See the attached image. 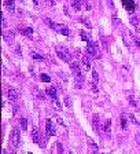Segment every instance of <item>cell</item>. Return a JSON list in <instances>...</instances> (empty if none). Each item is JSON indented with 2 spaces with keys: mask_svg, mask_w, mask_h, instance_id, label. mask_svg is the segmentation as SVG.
Returning <instances> with one entry per match:
<instances>
[{
  "mask_svg": "<svg viewBox=\"0 0 140 154\" xmlns=\"http://www.w3.org/2000/svg\"><path fill=\"white\" fill-rule=\"evenodd\" d=\"M33 3H34V4L37 6V4H39V0H33Z\"/></svg>",
  "mask_w": 140,
  "mask_h": 154,
  "instance_id": "43",
  "label": "cell"
},
{
  "mask_svg": "<svg viewBox=\"0 0 140 154\" xmlns=\"http://www.w3.org/2000/svg\"><path fill=\"white\" fill-rule=\"evenodd\" d=\"M83 69L85 70V72L91 70V62H89V59H88L87 56H84V58H83Z\"/></svg>",
  "mask_w": 140,
  "mask_h": 154,
  "instance_id": "17",
  "label": "cell"
},
{
  "mask_svg": "<svg viewBox=\"0 0 140 154\" xmlns=\"http://www.w3.org/2000/svg\"><path fill=\"white\" fill-rule=\"evenodd\" d=\"M7 95H8V99L11 100V102H15L18 99V91H17L15 88H10Z\"/></svg>",
  "mask_w": 140,
  "mask_h": 154,
  "instance_id": "10",
  "label": "cell"
},
{
  "mask_svg": "<svg viewBox=\"0 0 140 154\" xmlns=\"http://www.w3.org/2000/svg\"><path fill=\"white\" fill-rule=\"evenodd\" d=\"M13 154H17V153H15V151H13Z\"/></svg>",
  "mask_w": 140,
  "mask_h": 154,
  "instance_id": "46",
  "label": "cell"
},
{
  "mask_svg": "<svg viewBox=\"0 0 140 154\" xmlns=\"http://www.w3.org/2000/svg\"><path fill=\"white\" fill-rule=\"evenodd\" d=\"M58 76L61 77V78H62V80H63V81H65V83L67 81V76H66V74H65L63 72H58Z\"/></svg>",
  "mask_w": 140,
  "mask_h": 154,
  "instance_id": "33",
  "label": "cell"
},
{
  "mask_svg": "<svg viewBox=\"0 0 140 154\" xmlns=\"http://www.w3.org/2000/svg\"><path fill=\"white\" fill-rule=\"evenodd\" d=\"M131 23H132L135 28H139V18H137L136 15L131 17Z\"/></svg>",
  "mask_w": 140,
  "mask_h": 154,
  "instance_id": "25",
  "label": "cell"
},
{
  "mask_svg": "<svg viewBox=\"0 0 140 154\" xmlns=\"http://www.w3.org/2000/svg\"><path fill=\"white\" fill-rule=\"evenodd\" d=\"M92 125H93V129L96 131V133H98V132L100 133V123H99V116H98V114H93V117H92Z\"/></svg>",
  "mask_w": 140,
  "mask_h": 154,
  "instance_id": "8",
  "label": "cell"
},
{
  "mask_svg": "<svg viewBox=\"0 0 140 154\" xmlns=\"http://www.w3.org/2000/svg\"><path fill=\"white\" fill-rule=\"evenodd\" d=\"M3 154H7V153H6V150H3Z\"/></svg>",
  "mask_w": 140,
  "mask_h": 154,
  "instance_id": "44",
  "label": "cell"
},
{
  "mask_svg": "<svg viewBox=\"0 0 140 154\" xmlns=\"http://www.w3.org/2000/svg\"><path fill=\"white\" fill-rule=\"evenodd\" d=\"M46 3L50 6H55V0H46Z\"/></svg>",
  "mask_w": 140,
  "mask_h": 154,
  "instance_id": "40",
  "label": "cell"
},
{
  "mask_svg": "<svg viewBox=\"0 0 140 154\" xmlns=\"http://www.w3.org/2000/svg\"><path fill=\"white\" fill-rule=\"evenodd\" d=\"M19 31H21V33L23 36H28V37H30L33 35V29L32 28H19Z\"/></svg>",
  "mask_w": 140,
  "mask_h": 154,
  "instance_id": "16",
  "label": "cell"
},
{
  "mask_svg": "<svg viewBox=\"0 0 140 154\" xmlns=\"http://www.w3.org/2000/svg\"><path fill=\"white\" fill-rule=\"evenodd\" d=\"M102 41H103V46H104V48H106V50H109V46H107V43H106V38L102 37Z\"/></svg>",
  "mask_w": 140,
  "mask_h": 154,
  "instance_id": "39",
  "label": "cell"
},
{
  "mask_svg": "<svg viewBox=\"0 0 140 154\" xmlns=\"http://www.w3.org/2000/svg\"><path fill=\"white\" fill-rule=\"evenodd\" d=\"M91 88H92V92H93V94H98V87H96V83H93V81H92V84H91Z\"/></svg>",
  "mask_w": 140,
  "mask_h": 154,
  "instance_id": "35",
  "label": "cell"
},
{
  "mask_svg": "<svg viewBox=\"0 0 140 154\" xmlns=\"http://www.w3.org/2000/svg\"><path fill=\"white\" fill-rule=\"evenodd\" d=\"M56 149H58V154H63V147H62V143L61 142L56 143Z\"/></svg>",
  "mask_w": 140,
  "mask_h": 154,
  "instance_id": "32",
  "label": "cell"
},
{
  "mask_svg": "<svg viewBox=\"0 0 140 154\" xmlns=\"http://www.w3.org/2000/svg\"><path fill=\"white\" fill-rule=\"evenodd\" d=\"M135 139H136V143H137V146L140 147V132H137V133L135 135Z\"/></svg>",
  "mask_w": 140,
  "mask_h": 154,
  "instance_id": "37",
  "label": "cell"
},
{
  "mask_svg": "<svg viewBox=\"0 0 140 154\" xmlns=\"http://www.w3.org/2000/svg\"><path fill=\"white\" fill-rule=\"evenodd\" d=\"M56 55L62 59V61H65V62H71V55H70V52H69V50L67 48H65V47H62V46H56Z\"/></svg>",
  "mask_w": 140,
  "mask_h": 154,
  "instance_id": "2",
  "label": "cell"
},
{
  "mask_svg": "<svg viewBox=\"0 0 140 154\" xmlns=\"http://www.w3.org/2000/svg\"><path fill=\"white\" fill-rule=\"evenodd\" d=\"M19 142H21V138H19L18 129H13V132L10 133V143L14 147H18L19 146Z\"/></svg>",
  "mask_w": 140,
  "mask_h": 154,
  "instance_id": "5",
  "label": "cell"
},
{
  "mask_svg": "<svg viewBox=\"0 0 140 154\" xmlns=\"http://www.w3.org/2000/svg\"><path fill=\"white\" fill-rule=\"evenodd\" d=\"M69 154H73V153H71V151H69Z\"/></svg>",
  "mask_w": 140,
  "mask_h": 154,
  "instance_id": "47",
  "label": "cell"
},
{
  "mask_svg": "<svg viewBox=\"0 0 140 154\" xmlns=\"http://www.w3.org/2000/svg\"><path fill=\"white\" fill-rule=\"evenodd\" d=\"M40 80H41L43 83H50V81H51V77L48 76V74H46V73H41V74H40Z\"/></svg>",
  "mask_w": 140,
  "mask_h": 154,
  "instance_id": "20",
  "label": "cell"
},
{
  "mask_svg": "<svg viewBox=\"0 0 140 154\" xmlns=\"http://www.w3.org/2000/svg\"><path fill=\"white\" fill-rule=\"evenodd\" d=\"M32 58H33V59H36V61H43V59H44V56H43V55H40V54H37V52H32Z\"/></svg>",
  "mask_w": 140,
  "mask_h": 154,
  "instance_id": "28",
  "label": "cell"
},
{
  "mask_svg": "<svg viewBox=\"0 0 140 154\" xmlns=\"http://www.w3.org/2000/svg\"><path fill=\"white\" fill-rule=\"evenodd\" d=\"M21 128H22L23 131L28 129V120L26 118H21Z\"/></svg>",
  "mask_w": 140,
  "mask_h": 154,
  "instance_id": "29",
  "label": "cell"
},
{
  "mask_svg": "<svg viewBox=\"0 0 140 154\" xmlns=\"http://www.w3.org/2000/svg\"><path fill=\"white\" fill-rule=\"evenodd\" d=\"M4 6L7 7L10 14H14V13H15V4H14V0H6V1H4Z\"/></svg>",
  "mask_w": 140,
  "mask_h": 154,
  "instance_id": "11",
  "label": "cell"
},
{
  "mask_svg": "<svg viewBox=\"0 0 140 154\" xmlns=\"http://www.w3.org/2000/svg\"><path fill=\"white\" fill-rule=\"evenodd\" d=\"M46 131H47V135L48 136H55L56 135V129H55L54 124L51 120H47L46 121Z\"/></svg>",
  "mask_w": 140,
  "mask_h": 154,
  "instance_id": "7",
  "label": "cell"
},
{
  "mask_svg": "<svg viewBox=\"0 0 140 154\" xmlns=\"http://www.w3.org/2000/svg\"><path fill=\"white\" fill-rule=\"evenodd\" d=\"M70 70L73 72V74L76 76V80H80V81H85L84 80V77L81 74V69H80V66H78L77 62H70Z\"/></svg>",
  "mask_w": 140,
  "mask_h": 154,
  "instance_id": "4",
  "label": "cell"
},
{
  "mask_svg": "<svg viewBox=\"0 0 140 154\" xmlns=\"http://www.w3.org/2000/svg\"><path fill=\"white\" fill-rule=\"evenodd\" d=\"M87 140L89 142V146H91V149H92V150L95 151V153H98V146L95 145V142H93V140H92L91 138H87Z\"/></svg>",
  "mask_w": 140,
  "mask_h": 154,
  "instance_id": "26",
  "label": "cell"
},
{
  "mask_svg": "<svg viewBox=\"0 0 140 154\" xmlns=\"http://www.w3.org/2000/svg\"><path fill=\"white\" fill-rule=\"evenodd\" d=\"M55 120H56V123L59 124V125H63V120L61 117H58V116H55Z\"/></svg>",
  "mask_w": 140,
  "mask_h": 154,
  "instance_id": "38",
  "label": "cell"
},
{
  "mask_svg": "<svg viewBox=\"0 0 140 154\" xmlns=\"http://www.w3.org/2000/svg\"><path fill=\"white\" fill-rule=\"evenodd\" d=\"M15 51H17V54H18V55H22V50H21V48H19V46H17Z\"/></svg>",
  "mask_w": 140,
  "mask_h": 154,
  "instance_id": "41",
  "label": "cell"
},
{
  "mask_svg": "<svg viewBox=\"0 0 140 154\" xmlns=\"http://www.w3.org/2000/svg\"><path fill=\"white\" fill-rule=\"evenodd\" d=\"M46 23L51 28V29H54V31H56L58 33H61V35H63V36H70V31L69 28H66L65 25H61V23H55L52 22L51 19H48V18H46Z\"/></svg>",
  "mask_w": 140,
  "mask_h": 154,
  "instance_id": "1",
  "label": "cell"
},
{
  "mask_svg": "<svg viewBox=\"0 0 140 154\" xmlns=\"http://www.w3.org/2000/svg\"><path fill=\"white\" fill-rule=\"evenodd\" d=\"M39 146L41 147V149H44V147L47 146V139L44 138V139H41V140H40V143H39Z\"/></svg>",
  "mask_w": 140,
  "mask_h": 154,
  "instance_id": "34",
  "label": "cell"
},
{
  "mask_svg": "<svg viewBox=\"0 0 140 154\" xmlns=\"http://www.w3.org/2000/svg\"><path fill=\"white\" fill-rule=\"evenodd\" d=\"M129 120H131V121H132V123L135 124V125H139V121H137V120H136V117H135V116H133L132 113H131V114H129Z\"/></svg>",
  "mask_w": 140,
  "mask_h": 154,
  "instance_id": "31",
  "label": "cell"
},
{
  "mask_svg": "<svg viewBox=\"0 0 140 154\" xmlns=\"http://www.w3.org/2000/svg\"><path fill=\"white\" fill-rule=\"evenodd\" d=\"M1 25H3V28H6V26H7V23H6V19H4V17L1 18Z\"/></svg>",
  "mask_w": 140,
  "mask_h": 154,
  "instance_id": "42",
  "label": "cell"
},
{
  "mask_svg": "<svg viewBox=\"0 0 140 154\" xmlns=\"http://www.w3.org/2000/svg\"><path fill=\"white\" fill-rule=\"evenodd\" d=\"M32 138H33V142L34 143H40V135H39V129L36 128V127H33L32 128Z\"/></svg>",
  "mask_w": 140,
  "mask_h": 154,
  "instance_id": "12",
  "label": "cell"
},
{
  "mask_svg": "<svg viewBox=\"0 0 140 154\" xmlns=\"http://www.w3.org/2000/svg\"><path fill=\"white\" fill-rule=\"evenodd\" d=\"M103 132H104V135H106L107 138L111 136V120H106L104 127H103Z\"/></svg>",
  "mask_w": 140,
  "mask_h": 154,
  "instance_id": "9",
  "label": "cell"
},
{
  "mask_svg": "<svg viewBox=\"0 0 140 154\" xmlns=\"http://www.w3.org/2000/svg\"><path fill=\"white\" fill-rule=\"evenodd\" d=\"M92 80H93V83H98L99 81V74H98V72L95 69L92 70Z\"/></svg>",
  "mask_w": 140,
  "mask_h": 154,
  "instance_id": "30",
  "label": "cell"
},
{
  "mask_svg": "<svg viewBox=\"0 0 140 154\" xmlns=\"http://www.w3.org/2000/svg\"><path fill=\"white\" fill-rule=\"evenodd\" d=\"M80 35H81V38H83V40H87V41H88V43H89V41H91V37H89V35H88V33H87V32L81 31V32H80Z\"/></svg>",
  "mask_w": 140,
  "mask_h": 154,
  "instance_id": "27",
  "label": "cell"
},
{
  "mask_svg": "<svg viewBox=\"0 0 140 154\" xmlns=\"http://www.w3.org/2000/svg\"><path fill=\"white\" fill-rule=\"evenodd\" d=\"M120 123H121V127H122V129H126V116L125 114H121V117H120Z\"/></svg>",
  "mask_w": 140,
  "mask_h": 154,
  "instance_id": "19",
  "label": "cell"
},
{
  "mask_svg": "<svg viewBox=\"0 0 140 154\" xmlns=\"http://www.w3.org/2000/svg\"><path fill=\"white\" fill-rule=\"evenodd\" d=\"M122 3H124L125 8H126L128 11H131V13H132L133 10H135V3H133L132 0H122Z\"/></svg>",
  "mask_w": 140,
  "mask_h": 154,
  "instance_id": "14",
  "label": "cell"
},
{
  "mask_svg": "<svg viewBox=\"0 0 140 154\" xmlns=\"http://www.w3.org/2000/svg\"><path fill=\"white\" fill-rule=\"evenodd\" d=\"M65 105H66V108L67 109H71V106H73V103H71V98H70L69 95L65 96Z\"/></svg>",
  "mask_w": 140,
  "mask_h": 154,
  "instance_id": "23",
  "label": "cell"
},
{
  "mask_svg": "<svg viewBox=\"0 0 140 154\" xmlns=\"http://www.w3.org/2000/svg\"><path fill=\"white\" fill-rule=\"evenodd\" d=\"M70 1H71V3H73V1H76V0H70Z\"/></svg>",
  "mask_w": 140,
  "mask_h": 154,
  "instance_id": "45",
  "label": "cell"
},
{
  "mask_svg": "<svg viewBox=\"0 0 140 154\" xmlns=\"http://www.w3.org/2000/svg\"><path fill=\"white\" fill-rule=\"evenodd\" d=\"M3 37H4V40H6L7 43H11V41L14 40V37H15V35H14L13 31H8V32H4V33H3Z\"/></svg>",
  "mask_w": 140,
  "mask_h": 154,
  "instance_id": "13",
  "label": "cell"
},
{
  "mask_svg": "<svg viewBox=\"0 0 140 154\" xmlns=\"http://www.w3.org/2000/svg\"><path fill=\"white\" fill-rule=\"evenodd\" d=\"M71 6H73V8H74L76 11H80V10H81V1H80V0H76V1L71 3Z\"/></svg>",
  "mask_w": 140,
  "mask_h": 154,
  "instance_id": "24",
  "label": "cell"
},
{
  "mask_svg": "<svg viewBox=\"0 0 140 154\" xmlns=\"http://www.w3.org/2000/svg\"><path fill=\"white\" fill-rule=\"evenodd\" d=\"M29 154H33V153H29Z\"/></svg>",
  "mask_w": 140,
  "mask_h": 154,
  "instance_id": "48",
  "label": "cell"
},
{
  "mask_svg": "<svg viewBox=\"0 0 140 154\" xmlns=\"http://www.w3.org/2000/svg\"><path fill=\"white\" fill-rule=\"evenodd\" d=\"M81 22L84 23V25H87L88 28H91V23H89V21H88L87 18H81Z\"/></svg>",
  "mask_w": 140,
  "mask_h": 154,
  "instance_id": "36",
  "label": "cell"
},
{
  "mask_svg": "<svg viewBox=\"0 0 140 154\" xmlns=\"http://www.w3.org/2000/svg\"><path fill=\"white\" fill-rule=\"evenodd\" d=\"M34 95L37 96V99L44 100V94H43V92H40V91H39V88H37V87H34Z\"/></svg>",
  "mask_w": 140,
  "mask_h": 154,
  "instance_id": "22",
  "label": "cell"
},
{
  "mask_svg": "<svg viewBox=\"0 0 140 154\" xmlns=\"http://www.w3.org/2000/svg\"><path fill=\"white\" fill-rule=\"evenodd\" d=\"M51 103H52V106H54L56 110H62V105L59 103V99H58V96H54V98H51Z\"/></svg>",
  "mask_w": 140,
  "mask_h": 154,
  "instance_id": "15",
  "label": "cell"
},
{
  "mask_svg": "<svg viewBox=\"0 0 140 154\" xmlns=\"http://www.w3.org/2000/svg\"><path fill=\"white\" fill-rule=\"evenodd\" d=\"M51 98H54V96H56V90H55L54 87H50V88H47V91H46Z\"/></svg>",
  "mask_w": 140,
  "mask_h": 154,
  "instance_id": "21",
  "label": "cell"
},
{
  "mask_svg": "<svg viewBox=\"0 0 140 154\" xmlns=\"http://www.w3.org/2000/svg\"><path fill=\"white\" fill-rule=\"evenodd\" d=\"M122 40H124L125 46H126V48H132L133 43H135V38H133V36L131 35V33H128V32H125L124 35H122Z\"/></svg>",
  "mask_w": 140,
  "mask_h": 154,
  "instance_id": "6",
  "label": "cell"
},
{
  "mask_svg": "<svg viewBox=\"0 0 140 154\" xmlns=\"http://www.w3.org/2000/svg\"><path fill=\"white\" fill-rule=\"evenodd\" d=\"M128 102H129V105H131V106H133V108H137V100H136V98H135V95H133V94H131V95L128 96Z\"/></svg>",
  "mask_w": 140,
  "mask_h": 154,
  "instance_id": "18",
  "label": "cell"
},
{
  "mask_svg": "<svg viewBox=\"0 0 140 154\" xmlns=\"http://www.w3.org/2000/svg\"><path fill=\"white\" fill-rule=\"evenodd\" d=\"M87 52L89 55H92L93 58H100V52H99V50H98V44L96 43H93V41H89L88 43V46H87Z\"/></svg>",
  "mask_w": 140,
  "mask_h": 154,
  "instance_id": "3",
  "label": "cell"
}]
</instances>
